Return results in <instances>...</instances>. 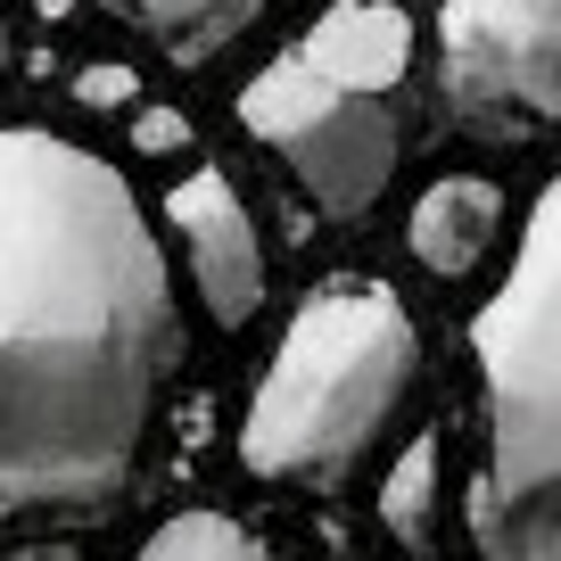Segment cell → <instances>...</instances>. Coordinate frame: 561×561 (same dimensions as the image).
Instances as JSON below:
<instances>
[{"label": "cell", "mask_w": 561, "mask_h": 561, "mask_svg": "<svg viewBox=\"0 0 561 561\" xmlns=\"http://www.w3.org/2000/svg\"><path fill=\"white\" fill-rule=\"evenodd\" d=\"M174 364V273L133 182L0 124V520L116 512Z\"/></svg>", "instance_id": "cell-1"}, {"label": "cell", "mask_w": 561, "mask_h": 561, "mask_svg": "<svg viewBox=\"0 0 561 561\" xmlns=\"http://www.w3.org/2000/svg\"><path fill=\"white\" fill-rule=\"evenodd\" d=\"M404 83H413V18L397 0H331L289 50L248 75L231 107L289 165L322 224H355L397 182Z\"/></svg>", "instance_id": "cell-2"}, {"label": "cell", "mask_w": 561, "mask_h": 561, "mask_svg": "<svg viewBox=\"0 0 561 561\" xmlns=\"http://www.w3.org/2000/svg\"><path fill=\"white\" fill-rule=\"evenodd\" d=\"M421 371L404 298L371 273H331L289 314L240 421V462L280 488H339L380 446Z\"/></svg>", "instance_id": "cell-3"}, {"label": "cell", "mask_w": 561, "mask_h": 561, "mask_svg": "<svg viewBox=\"0 0 561 561\" xmlns=\"http://www.w3.org/2000/svg\"><path fill=\"white\" fill-rule=\"evenodd\" d=\"M553 355H561V207H553V191H537L504 289L471 314L479 430H488V455H479V479H471V537L488 561H553L561 553Z\"/></svg>", "instance_id": "cell-4"}, {"label": "cell", "mask_w": 561, "mask_h": 561, "mask_svg": "<svg viewBox=\"0 0 561 561\" xmlns=\"http://www.w3.org/2000/svg\"><path fill=\"white\" fill-rule=\"evenodd\" d=\"M438 100L446 124L488 149L545 140L561 116V0H446Z\"/></svg>", "instance_id": "cell-5"}, {"label": "cell", "mask_w": 561, "mask_h": 561, "mask_svg": "<svg viewBox=\"0 0 561 561\" xmlns=\"http://www.w3.org/2000/svg\"><path fill=\"white\" fill-rule=\"evenodd\" d=\"M165 231L182 240V264H191V289L207 306L215 331H248L264 314V231L248 215L240 182L224 165H191V174L165 191Z\"/></svg>", "instance_id": "cell-6"}, {"label": "cell", "mask_w": 561, "mask_h": 561, "mask_svg": "<svg viewBox=\"0 0 561 561\" xmlns=\"http://www.w3.org/2000/svg\"><path fill=\"white\" fill-rule=\"evenodd\" d=\"M504 240V191L488 174H438L404 215V248L430 280H462L488 264V248Z\"/></svg>", "instance_id": "cell-7"}, {"label": "cell", "mask_w": 561, "mask_h": 561, "mask_svg": "<svg viewBox=\"0 0 561 561\" xmlns=\"http://www.w3.org/2000/svg\"><path fill=\"white\" fill-rule=\"evenodd\" d=\"M107 9L133 18L174 67H207V58H224L231 42L256 25L264 0H107Z\"/></svg>", "instance_id": "cell-8"}, {"label": "cell", "mask_w": 561, "mask_h": 561, "mask_svg": "<svg viewBox=\"0 0 561 561\" xmlns=\"http://www.w3.org/2000/svg\"><path fill=\"white\" fill-rule=\"evenodd\" d=\"M438 479H446V446H438V430H421L397 455V471L380 479V495H371V504H380V528L397 545H413V553L438 545Z\"/></svg>", "instance_id": "cell-9"}, {"label": "cell", "mask_w": 561, "mask_h": 561, "mask_svg": "<svg viewBox=\"0 0 561 561\" xmlns=\"http://www.w3.org/2000/svg\"><path fill=\"white\" fill-rule=\"evenodd\" d=\"M140 553H149V561H264V537L248 520H231V512L191 504V512H174V520L149 528Z\"/></svg>", "instance_id": "cell-10"}, {"label": "cell", "mask_w": 561, "mask_h": 561, "mask_svg": "<svg viewBox=\"0 0 561 561\" xmlns=\"http://www.w3.org/2000/svg\"><path fill=\"white\" fill-rule=\"evenodd\" d=\"M75 100L100 107V116H107V107H133L140 100V75L133 67H83V75H75Z\"/></svg>", "instance_id": "cell-11"}, {"label": "cell", "mask_w": 561, "mask_h": 561, "mask_svg": "<svg viewBox=\"0 0 561 561\" xmlns=\"http://www.w3.org/2000/svg\"><path fill=\"white\" fill-rule=\"evenodd\" d=\"M133 140L149 149V158H174L182 140H191V116H182V107H140V116H133Z\"/></svg>", "instance_id": "cell-12"}, {"label": "cell", "mask_w": 561, "mask_h": 561, "mask_svg": "<svg viewBox=\"0 0 561 561\" xmlns=\"http://www.w3.org/2000/svg\"><path fill=\"white\" fill-rule=\"evenodd\" d=\"M0 75H9V25H0Z\"/></svg>", "instance_id": "cell-13"}]
</instances>
